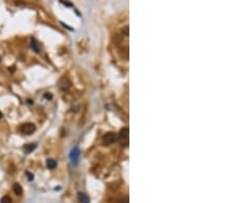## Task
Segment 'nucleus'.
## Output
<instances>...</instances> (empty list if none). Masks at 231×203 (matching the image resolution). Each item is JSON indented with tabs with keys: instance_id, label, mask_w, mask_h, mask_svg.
I'll return each mask as SVG.
<instances>
[{
	"instance_id": "nucleus-1",
	"label": "nucleus",
	"mask_w": 231,
	"mask_h": 203,
	"mask_svg": "<svg viewBox=\"0 0 231 203\" xmlns=\"http://www.w3.org/2000/svg\"><path fill=\"white\" fill-rule=\"evenodd\" d=\"M35 129H36L35 125L33 123H30V122H27V123L23 124L22 127H21V131H22L24 134H27V135L32 134L33 132L35 131Z\"/></svg>"
},
{
	"instance_id": "nucleus-2",
	"label": "nucleus",
	"mask_w": 231,
	"mask_h": 203,
	"mask_svg": "<svg viewBox=\"0 0 231 203\" xmlns=\"http://www.w3.org/2000/svg\"><path fill=\"white\" fill-rule=\"evenodd\" d=\"M116 140H117V137H116V134H113V132H109V134L104 135L103 137L104 145H107V146L113 144L114 142H116Z\"/></svg>"
},
{
	"instance_id": "nucleus-3",
	"label": "nucleus",
	"mask_w": 231,
	"mask_h": 203,
	"mask_svg": "<svg viewBox=\"0 0 231 203\" xmlns=\"http://www.w3.org/2000/svg\"><path fill=\"white\" fill-rule=\"evenodd\" d=\"M79 154H80V151L77 147L73 148L70 152V159H71V162L72 164L76 165L77 162H78V158H79Z\"/></svg>"
},
{
	"instance_id": "nucleus-4",
	"label": "nucleus",
	"mask_w": 231,
	"mask_h": 203,
	"mask_svg": "<svg viewBox=\"0 0 231 203\" xmlns=\"http://www.w3.org/2000/svg\"><path fill=\"white\" fill-rule=\"evenodd\" d=\"M119 137H120L121 143H123L124 145H128L129 143V129L126 127H124L120 130V134H119Z\"/></svg>"
},
{
	"instance_id": "nucleus-5",
	"label": "nucleus",
	"mask_w": 231,
	"mask_h": 203,
	"mask_svg": "<svg viewBox=\"0 0 231 203\" xmlns=\"http://www.w3.org/2000/svg\"><path fill=\"white\" fill-rule=\"evenodd\" d=\"M14 192H15V195H18V196L22 195V193H23V189H22V187H21L20 184L15 183V184L14 185Z\"/></svg>"
},
{
	"instance_id": "nucleus-6",
	"label": "nucleus",
	"mask_w": 231,
	"mask_h": 203,
	"mask_svg": "<svg viewBox=\"0 0 231 203\" xmlns=\"http://www.w3.org/2000/svg\"><path fill=\"white\" fill-rule=\"evenodd\" d=\"M77 196H78V199H79L82 203H89V197H87L85 194L80 193V192H79Z\"/></svg>"
},
{
	"instance_id": "nucleus-7",
	"label": "nucleus",
	"mask_w": 231,
	"mask_h": 203,
	"mask_svg": "<svg viewBox=\"0 0 231 203\" xmlns=\"http://www.w3.org/2000/svg\"><path fill=\"white\" fill-rule=\"evenodd\" d=\"M46 166H47V168L49 169H54L57 167V161L54 160V159H47V161H46Z\"/></svg>"
},
{
	"instance_id": "nucleus-8",
	"label": "nucleus",
	"mask_w": 231,
	"mask_h": 203,
	"mask_svg": "<svg viewBox=\"0 0 231 203\" xmlns=\"http://www.w3.org/2000/svg\"><path fill=\"white\" fill-rule=\"evenodd\" d=\"M35 148H36V144H29V145L24 146V150L26 153H31Z\"/></svg>"
},
{
	"instance_id": "nucleus-9",
	"label": "nucleus",
	"mask_w": 231,
	"mask_h": 203,
	"mask_svg": "<svg viewBox=\"0 0 231 203\" xmlns=\"http://www.w3.org/2000/svg\"><path fill=\"white\" fill-rule=\"evenodd\" d=\"M31 48H32L35 53H39V46H38V43L36 42L35 39H32V41H31Z\"/></svg>"
},
{
	"instance_id": "nucleus-10",
	"label": "nucleus",
	"mask_w": 231,
	"mask_h": 203,
	"mask_svg": "<svg viewBox=\"0 0 231 203\" xmlns=\"http://www.w3.org/2000/svg\"><path fill=\"white\" fill-rule=\"evenodd\" d=\"M0 203H11V199L8 196H4L0 200Z\"/></svg>"
},
{
	"instance_id": "nucleus-11",
	"label": "nucleus",
	"mask_w": 231,
	"mask_h": 203,
	"mask_svg": "<svg viewBox=\"0 0 231 203\" xmlns=\"http://www.w3.org/2000/svg\"><path fill=\"white\" fill-rule=\"evenodd\" d=\"M60 2H62L64 5H66V6H68V7L73 6V3H71V2L68 1V0H60Z\"/></svg>"
},
{
	"instance_id": "nucleus-12",
	"label": "nucleus",
	"mask_w": 231,
	"mask_h": 203,
	"mask_svg": "<svg viewBox=\"0 0 231 203\" xmlns=\"http://www.w3.org/2000/svg\"><path fill=\"white\" fill-rule=\"evenodd\" d=\"M27 176H28V179H29V181H32V179H34V176H33V174H32V173H30V172H27Z\"/></svg>"
},
{
	"instance_id": "nucleus-13",
	"label": "nucleus",
	"mask_w": 231,
	"mask_h": 203,
	"mask_svg": "<svg viewBox=\"0 0 231 203\" xmlns=\"http://www.w3.org/2000/svg\"><path fill=\"white\" fill-rule=\"evenodd\" d=\"M44 98H48V100H51V98H53V95H49V93H48V95H47V93H45V95H44Z\"/></svg>"
},
{
	"instance_id": "nucleus-14",
	"label": "nucleus",
	"mask_w": 231,
	"mask_h": 203,
	"mask_svg": "<svg viewBox=\"0 0 231 203\" xmlns=\"http://www.w3.org/2000/svg\"><path fill=\"white\" fill-rule=\"evenodd\" d=\"M119 203H129V200H128V198H125V199H123V200L121 199Z\"/></svg>"
},
{
	"instance_id": "nucleus-15",
	"label": "nucleus",
	"mask_w": 231,
	"mask_h": 203,
	"mask_svg": "<svg viewBox=\"0 0 231 203\" xmlns=\"http://www.w3.org/2000/svg\"><path fill=\"white\" fill-rule=\"evenodd\" d=\"M2 117H3V114H2V113H1V111H0V119H1Z\"/></svg>"
},
{
	"instance_id": "nucleus-16",
	"label": "nucleus",
	"mask_w": 231,
	"mask_h": 203,
	"mask_svg": "<svg viewBox=\"0 0 231 203\" xmlns=\"http://www.w3.org/2000/svg\"><path fill=\"white\" fill-rule=\"evenodd\" d=\"M0 61H1V56H0Z\"/></svg>"
}]
</instances>
